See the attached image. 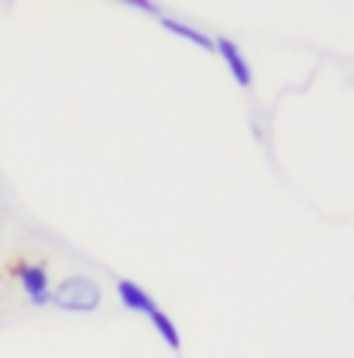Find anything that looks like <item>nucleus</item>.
I'll return each instance as SVG.
<instances>
[{"label": "nucleus", "mask_w": 354, "mask_h": 358, "mask_svg": "<svg viewBox=\"0 0 354 358\" xmlns=\"http://www.w3.org/2000/svg\"><path fill=\"white\" fill-rule=\"evenodd\" d=\"M59 310H73V313H93L100 307V286L89 275H69L52 289V300Z\"/></svg>", "instance_id": "nucleus-1"}, {"label": "nucleus", "mask_w": 354, "mask_h": 358, "mask_svg": "<svg viewBox=\"0 0 354 358\" xmlns=\"http://www.w3.org/2000/svg\"><path fill=\"white\" fill-rule=\"evenodd\" d=\"M14 275H17V282H21V289H24V296L35 303V307H45L48 300H52V286H48V268L42 262H21V266L14 268Z\"/></svg>", "instance_id": "nucleus-2"}, {"label": "nucleus", "mask_w": 354, "mask_h": 358, "mask_svg": "<svg viewBox=\"0 0 354 358\" xmlns=\"http://www.w3.org/2000/svg\"><path fill=\"white\" fill-rule=\"evenodd\" d=\"M217 55L223 59V66L230 69V76H234V83L237 87H251L255 83V73H251V62H248V55L241 52V45L230 42V38H217Z\"/></svg>", "instance_id": "nucleus-3"}, {"label": "nucleus", "mask_w": 354, "mask_h": 358, "mask_svg": "<svg viewBox=\"0 0 354 358\" xmlns=\"http://www.w3.org/2000/svg\"><path fill=\"white\" fill-rule=\"evenodd\" d=\"M117 300H121V307L131 313H148L155 310L158 303L148 296V289L141 286V282H134V279H117Z\"/></svg>", "instance_id": "nucleus-4"}, {"label": "nucleus", "mask_w": 354, "mask_h": 358, "mask_svg": "<svg viewBox=\"0 0 354 358\" xmlns=\"http://www.w3.org/2000/svg\"><path fill=\"white\" fill-rule=\"evenodd\" d=\"M158 24H162L165 31H172L176 38H182V42L200 45L203 52H217V38H210V35H207V31H200L196 24H186V21H179V17H169V14H162V17H158Z\"/></svg>", "instance_id": "nucleus-5"}, {"label": "nucleus", "mask_w": 354, "mask_h": 358, "mask_svg": "<svg viewBox=\"0 0 354 358\" xmlns=\"http://www.w3.org/2000/svg\"><path fill=\"white\" fill-rule=\"evenodd\" d=\"M148 320H152V327L158 331V338H162V341H165V345H169L172 352H179V348H182V338H179V327H176V324H172V317H169V313L162 310V307H155V310L148 313Z\"/></svg>", "instance_id": "nucleus-6"}]
</instances>
